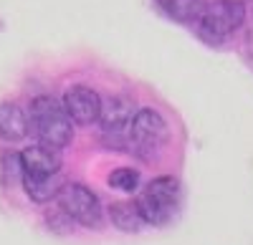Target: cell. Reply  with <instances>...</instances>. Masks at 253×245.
I'll return each instance as SVG.
<instances>
[{
    "mask_svg": "<svg viewBox=\"0 0 253 245\" xmlns=\"http://www.w3.org/2000/svg\"><path fill=\"white\" fill-rule=\"evenodd\" d=\"M28 124L33 127L36 137L43 147L63 149L74 141V121L69 119L66 109L53 96H36L28 109Z\"/></svg>",
    "mask_w": 253,
    "mask_h": 245,
    "instance_id": "obj_1",
    "label": "cell"
},
{
    "mask_svg": "<svg viewBox=\"0 0 253 245\" xmlns=\"http://www.w3.org/2000/svg\"><path fill=\"white\" fill-rule=\"evenodd\" d=\"M126 141V149H132L137 157L155 159L167 144V121L155 109H139L132 116Z\"/></svg>",
    "mask_w": 253,
    "mask_h": 245,
    "instance_id": "obj_2",
    "label": "cell"
},
{
    "mask_svg": "<svg viewBox=\"0 0 253 245\" xmlns=\"http://www.w3.org/2000/svg\"><path fill=\"white\" fill-rule=\"evenodd\" d=\"M246 20V5L241 0H215L203 8V13L195 20V28L203 40L208 43H220L233 31L241 28Z\"/></svg>",
    "mask_w": 253,
    "mask_h": 245,
    "instance_id": "obj_3",
    "label": "cell"
},
{
    "mask_svg": "<svg viewBox=\"0 0 253 245\" xmlns=\"http://www.w3.org/2000/svg\"><path fill=\"white\" fill-rule=\"evenodd\" d=\"M180 205V182L175 177H157L144 187L137 200V210L144 222L150 225H165Z\"/></svg>",
    "mask_w": 253,
    "mask_h": 245,
    "instance_id": "obj_4",
    "label": "cell"
},
{
    "mask_svg": "<svg viewBox=\"0 0 253 245\" xmlns=\"http://www.w3.org/2000/svg\"><path fill=\"white\" fill-rule=\"evenodd\" d=\"M56 202L74 222H79V225H84V228H101L104 210H101L99 197L89 187L79 185V182H63L58 195H56Z\"/></svg>",
    "mask_w": 253,
    "mask_h": 245,
    "instance_id": "obj_5",
    "label": "cell"
},
{
    "mask_svg": "<svg viewBox=\"0 0 253 245\" xmlns=\"http://www.w3.org/2000/svg\"><path fill=\"white\" fill-rule=\"evenodd\" d=\"M134 116V106L129 104V99L124 96H112L107 101H101V111H99V121L101 124V137L107 139V144L114 141H126V132H129Z\"/></svg>",
    "mask_w": 253,
    "mask_h": 245,
    "instance_id": "obj_6",
    "label": "cell"
},
{
    "mask_svg": "<svg viewBox=\"0 0 253 245\" xmlns=\"http://www.w3.org/2000/svg\"><path fill=\"white\" fill-rule=\"evenodd\" d=\"M63 109H66L69 119L76 124H96L99 121V111H101V96L89 89V86H71L63 94Z\"/></svg>",
    "mask_w": 253,
    "mask_h": 245,
    "instance_id": "obj_7",
    "label": "cell"
},
{
    "mask_svg": "<svg viewBox=\"0 0 253 245\" xmlns=\"http://www.w3.org/2000/svg\"><path fill=\"white\" fill-rule=\"evenodd\" d=\"M20 165H23V175H58L61 157H58V149L36 144L20 152Z\"/></svg>",
    "mask_w": 253,
    "mask_h": 245,
    "instance_id": "obj_8",
    "label": "cell"
},
{
    "mask_svg": "<svg viewBox=\"0 0 253 245\" xmlns=\"http://www.w3.org/2000/svg\"><path fill=\"white\" fill-rule=\"evenodd\" d=\"M28 132H31L28 114L13 101H3L0 104V137L8 141H18V139H26Z\"/></svg>",
    "mask_w": 253,
    "mask_h": 245,
    "instance_id": "obj_9",
    "label": "cell"
},
{
    "mask_svg": "<svg viewBox=\"0 0 253 245\" xmlns=\"http://www.w3.org/2000/svg\"><path fill=\"white\" fill-rule=\"evenodd\" d=\"M20 185H23L26 195L33 202L43 205V202L56 200V195H58L63 182H61V172H58V175H23Z\"/></svg>",
    "mask_w": 253,
    "mask_h": 245,
    "instance_id": "obj_10",
    "label": "cell"
},
{
    "mask_svg": "<svg viewBox=\"0 0 253 245\" xmlns=\"http://www.w3.org/2000/svg\"><path fill=\"white\" fill-rule=\"evenodd\" d=\"M109 217H112V225L122 233H139L144 220L137 210V202H119L109 210Z\"/></svg>",
    "mask_w": 253,
    "mask_h": 245,
    "instance_id": "obj_11",
    "label": "cell"
},
{
    "mask_svg": "<svg viewBox=\"0 0 253 245\" xmlns=\"http://www.w3.org/2000/svg\"><path fill=\"white\" fill-rule=\"evenodd\" d=\"M157 5L167 15L182 20V23H193V20H198V15L203 13L208 3L205 0H157Z\"/></svg>",
    "mask_w": 253,
    "mask_h": 245,
    "instance_id": "obj_12",
    "label": "cell"
},
{
    "mask_svg": "<svg viewBox=\"0 0 253 245\" xmlns=\"http://www.w3.org/2000/svg\"><path fill=\"white\" fill-rule=\"evenodd\" d=\"M107 185L117 192H124V195H129L139 187V172L132 170V167H117L109 172L107 177Z\"/></svg>",
    "mask_w": 253,
    "mask_h": 245,
    "instance_id": "obj_13",
    "label": "cell"
},
{
    "mask_svg": "<svg viewBox=\"0 0 253 245\" xmlns=\"http://www.w3.org/2000/svg\"><path fill=\"white\" fill-rule=\"evenodd\" d=\"M3 170L8 185H20L23 179V165H20V154H5L3 157Z\"/></svg>",
    "mask_w": 253,
    "mask_h": 245,
    "instance_id": "obj_14",
    "label": "cell"
},
{
    "mask_svg": "<svg viewBox=\"0 0 253 245\" xmlns=\"http://www.w3.org/2000/svg\"><path fill=\"white\" fill-rule=\"evenodd\" d=\"M48 228H51L53 233H71V230H74V220L58 208L56 212L48 215Z\"/></svg>",
    "mask_w": 253,
    "mask_h": 245,
    "instance_id": "obj_15",
    "label": "cell"
}]
</instances>
